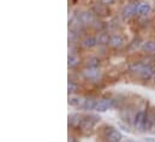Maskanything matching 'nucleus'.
<instances>
[{
	"label": "nucleus",
	"mask_w": 155,
	"mask_h": 142,
	"mask_svg": "<svg viewBox=\"0 0 155 142\" xmlns=\"http://www.w3.org/2000/svg\"><path fill=\"white\" fill-rule=\"evenodd\" d=\"M104 136L107 142H120L123 140V134L113 127H107L104 133Z\"/></svg>",
	"instance_id": "1"
},
{
	"label": "nucleus",
	"mask_w": 155,
	"mask_h": 142,
	"mask_svg": "<svg viewBox=\"0 0 155 142\" xmlns=\"http://www.w3.org/2000/svg\"><path fill=\"white\" fill-rule=\"evenodd\" d=\"M138 5H140L138 1H130V2H127V4L123 7V10H121V16H123V18L129 19V18H131L132 16L137 15Z\"/></svg>",
	"instance_id": "2"
},
{
	"label": "nucleus",
	"mask_w": 155,
	"mask_h": 142,
	"mask_svg": "<svg viewBox=\"0 0 155 142\" xmlns=\"http://www.w3.org/2000/svg\"><path fill=\"white\" fill-rule=\"evenodd\" d=\"M99 120H100V117H97V116H94V114L85 116V117L82 118L81 124H79V128H81L82 130H84V131H87V130H91Z\"/></svg>",
	"instance_id": "3"
},
{
	"label": "nucleus",
	"mask_w": 155,
	"mask_h": 142,
	"mask_svg": "<svg viewBox=\"0 0 155 142\" xmlns=\"http://www.w3.org/2000/svg\"><path fill=\"white\" fill-rule=\"evenodd\" d=\"M146 118H147V112L138 111L134 118V127L140 131L146 130Z\"/></svg>",
	"instance_id": "4"
},
{
	"label": "nucleus",
	"mask_w": 155,
	"mask_h": 142,
	"mask_svg": "<svg viewBox=\"0 0 155 142\" xmlns=\"http://www.w3.org/2000/svg\"><path fill=\"white\" fill-rule=\"evenodd\" d=\"M82 75L85 79H89V81H97L101 76V71L99 68H85L82 71Z\"/></svg>",
	"instance_id": "5"
},
{
	"label": "nucleus",
	"mask_w": 155,
	"mask_h": 142,
	"mask_svg": "<svg viewBox=\"0 0 155 142\" xmlns=\"http://www.w3.org/2000/svg\"><path fill=\"white\" fill-rule=\"evenodd\" d=\"M79 19L82 22V25L84 27H89L93 25L95 22V15L93 11H83L79 13Z\"/></svg>",
	"instance_id": "6"
},
{
	"label": "nucleus",
	"mask_w": 155,
	"mask_h": 142,
	"mask_svg": "<svg viewBox=\"0 0 155 142\" xmlns=\"http://www.w3.org/2000/svg\"><path fill=\"white\" fill-rule=\"evenodd\" d=\"M112 107H114V100L113 99H101V100L97 101L95 111L96 112H106V111L111 110Z\"/></svg>",
	"instance_id": "7"
},
{
	"label": "nucleus",
	"mask_w": 155,
	"mask_h": 142,
	"mask_svg": "<svg viewBox=\"0 0 155 142\" xmlns=\"http://www.w3.org/2000/svg\"><path fill=\"white\" fill-rule=\"evenodd\" d=\"M155 75V66L150 64H146V66L143 68V70L140 72V77L142 79H150L153 78Z\"/></svg>",
	"instance_id": "8"
},
{
	"label": "nucleus",
	"mask_w": 155,
	"mask_h": 142,
	"mask_svg": "<svg viewBox=\"0 0 155 142\" xmlns=\"http://www.w3.org/2000/svg\"><path fill=\"white\" fill-rule=\"evenodd\" d=\"M152 11V5L147 1H141L138 5V10H137V15L140 16H148L149 12Z\"/></svg>",
	"instance_id": "9"
},
{
	"label": "nucleus",
	"mask_w": 155,
	"mask_h": 142,
	"mask_svg": "<svg viewBox=\"0 0 155 142\" xmlns=\"http://www.w3.org/2000/svg\"><path fill=\"white\" fill-rule=\"evenodd\" d=\"M141 49L144 53H154L155 52V40H147L141 43Z\"/></svg>",
	"instance_id": "10"
},
{
	"label": "nucleus",
	"mask_w": 155,
	"mask_h": 142,
	"mask_svg": "<svg viewBox=\"0 0 155 142\" xmlns=\"http://www.w3.org/2000/svg\"><path fill=\"white\" fill-rule=\"evenodd\" d=\"M144 66H146V63H143V62H132L129 64L127 70L131 73H138L140 75V72L143 70Z\"/></svg>",
	"instance_id": "11"
},
{
	"label": "nucleus",
	"mask_w": 155,
	"mask_h": 142,
	"mask_svg": "<svg viewBox=\"0 0 155 142\" xmlns=\"http://www.w3.org/2000/svg\"><path fill=\"white\" fill-rule=\"evenodd\" d=\"M81 45L84 48H93V47H95L97 45V39L95 36H85L81 41Z\"/></svg>",
	"instance_id": "12"
},
{
	"label": "nucleus",
	"mask_w": 155,
	"mask_h": 142,
	"mask_svg": "<svg viewBox=\"0 0 155 142\" xmlns=\"http://www.w3.org/2000/svg\"><path fill=\"white\" fill-rule=\"evenodd\" d=\"M124 43V39L121 37V35L119 34H113L111 35V39H110V46L113 47V48H120Z\"/></svg>",
	"instance_id": "13"
},
{
	"label": "nucleus",
	"mask_w": 155,
	"mask_h": 142,
	"mask_svg": "<svg viewBox=\"0 0 155 142\" xmlns=\"http://www.w3.org/2000/svg\"><path fill=\"white\" fill-rule=\"evenodd\" d=\"M96 105H97V101L93 98H88V99H84L83 104H82V110L83 111H93L96 108Z\"/></svg>",
	"instance_id": "14"
},
{
	"label": "nucleus",
	"mask_w": 155,
	"mask_h": 142,
	"mask_svg": "<svg viewBox=\"0 0 155 142\" xmlns=\"http://www.w3.org/2000/svg\"><path fill=\"white\" fill-rule=\"evenodd\" d=\"M155 127V112L149 111L147 112V118H146V130H153Z\"/></svg>",
	"instance_id": "15"
},
{
	"label": "nucleus",
	"mask_w": 155,
	"mask_h": 142,
	"mask_svg": "<svg viewBox=\"0 0 155 142\" xmlns=\"http://www.w3.org/2000/svg\"><path fill=\"white\" fill-rule=\"evenodd\" d=\"M97 39V43L99 45H110V39H111V35L106 32H100L99 35L96 36Z\"/></svg>",
	"instance_id": "16"
},
{
	"label": "nucleus",
	"mask_w": 155,
	"mask_h": 142,
	"mask_svg": "<svg viewBox=\"0 0 155 142\" xmlns=\"http://www.w3.org/2000/svg\"><path fill=\"white\" fill-rule=\"evenodd\" d=\"M78 63H79V57H78L77 54H75V53H70L69 54V57H68V65H69V68H75V66H77Z\"/></svg>",
	"instance_id": "17"
},
{
	"label": "nucleus",
	"mask_w": 155,
	"mask_h": 142,
	"mask_svg": "<svg viewBox=\"0 0 155 142\" xmlns=\"http://www.w3.org/2000/svg\"><path fill=\"white\" fill-rule=\"evenodd\" d=\"M84 99L81 98V96H77V95H72L69 98V105L70 106H74V107H79L82 106Z\"/></svg>",
	"instance_id": "18"
},
{
	"label": "nucleus",
	"mask_w": 155,
	"mask_h": 142,
	"mask_svg": "<svg viewBox=\"0 0 155 142\" xmlns=\"http://www.w3.org/2000/svg\"><path fill=\"white\" fill-rule=\"evenodd\" d=\"M81 120H82V118H81V116L77 114V113L71 114V116L69 117V124H70L71 127H77V125L79 127Z\"/></svg>",
	"instance_id": "19"
},
{
	"label": "nucleus",
	"mask_w": 155,
	"mask_h": 142,
	"mask_svg": "<svg viewBox=\"0 0 155 142\" xmlns=\"http://www.w3.org/2000/svg\"><path fill=\"white\" fill-rule=\"evenodd\" d=\"M85 64H87L88 68H99L100 60L97 58H95V57H91V58H88L87 59V63Z\"/></svg>",
	"instance_id": "20"
},
{
	"label": "nucleus",
	"mask_w": 155,
	"mask_h": 142,
	"mask_svg": "<svg viewBox=\"0 0 155 142\" xmlns=\"http://www.w3.org/2000/svg\"><path fill=\"white\" fill-rule=\"evenodd\" d=\"M77 89H78L77 83L74 82V81H69V83H68V92H69V94H72V93L77 92Z\"/></svg>",
	"instance_id": "21"
},
{
	"label": "nucleus",
	"mask_w": 155,
	"mask_h": 142,
	"mask_svg": "<svg viewBox=\"0 0 155 142\" xmlns=\"http://www.w3.org/2000/svg\"><path fill=\"white\" fill-rule=\"evenodd\" d=\"M78 37V32L76 29H70L69 30V41H75V40H77Z\"/></svg>",
	"instance_id": "22"
},
{
	"label": "nucleus",
	"mask_w": 155,
	"mask_h": 142,
	"mask_svg": "<svg viewBox=\"0 0 155 142\" xmlns=\"http://www.w3.org/2000/svg\"><path fill=\"white\" fill-rule=\"evenodd\" d=\"M100 1H101V4H102V5L108 6V5H111V4H112L114 0H100Z\"/></svg>",
	"instance_id": "23"
},
{
	"label": "nucleus",
	"mask_w": 155,
	"mask_h": 142,
	"mask_svg": "<svg viewBox=\"0 0 155 142\" xmlns=\"http://www.w3.org/2000/svg\"><path fill=\"white\" fill-rule=\"evenodd\" d=\"M124 142H136V141H134V140H126V141H124Z\"/></svg>",
	"instance_id": "24"
},
{
	"label": "nucleus",
	"mask_w": 155,
	"mask_h": 142,
	"mask_svg": "<svg viewBox=\"0 0 155 142\" xmlns=\"http://www.w3.org/2000/svg\"><path fill=\"white\" fill-rule=\"evenodd\" d=\"M69 142H74V139L71 137V139H69Z\"/></svg>",
	"instance_id": "25"
},
{
	"label": "nucleus",
	"mask_w": 155,
	"mask_h": 142,
	"mask_svg": "<svg viewBox=\"0 0 155 142\" xmlns=\"http://www.w3.org/2000/svg\"><path fill=\"white\" fill-rule=\"evenodd\" d=\"M153 82H154V84H155V75H154V77H153Z\"/></svg>",
	"instance_id": "26"
}]
</instances>
